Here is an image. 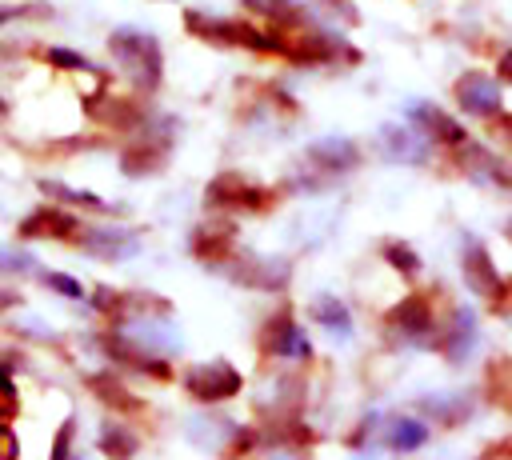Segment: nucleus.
Instances as JSON below:
<instances>
[{"label": "nucleus", "mask_w": 512, "mask_h": 460, "mask_svg": "<svg viewBox=\"0 0 512 460\" xmlns=\"http://www.w3.org/2000/svg\"><path fill=\"white\" fill-rule=\"evenodd\" d=\"M112 52H116V60L124 64V72L136 80V84H144V88H156L160 84V44L148 36V32H136V28H120V32H112Z\"/></svg>", "instance_id": "1"}, {"label": "nucleus", "mask_w": 512, "mask_h": 460, "mask_svg": "<svg viewBox=\"0 0 512 460\" xmlns=\"http://www.w3.org/2000/svg\"><path fill=\"white\" fill-rule=\"evenodd\" d=\"M188 392H192L196 400H204V404H212V400H228V396L240 392V372H236L232 364H224V360L196 364V368L188 372Z\"/></svg>", "instance_id": "2"}, {"label": "nucleus", "mask_w": 512, "mask_h": 460, "mask_svg": "<svg viewBox=\"0 0 512 460\" xmlns=\"http://www.w3.org/2000/svg\"><path fill=\"white\" fill-rule=\"evenodd\" d=\"M456 104L464 112H476V116H492L500 108V84L492 76H480V72H468L456 80Z\"/></svg>", "instance_id": "3"}, {"label": "nucleus", "mask_w": 512, "mask_h": 460, "mask_svg": "<svg viewBox=\"0 0 512 460\" xmlns=\"http://www.w3.org/2000/svg\"><path fill=\"white\" fill-rule=\"evenodd\" d=\"M208 200H212V204H232V208H268V204H264L268 192L256 188V184H248V180L236 176V172L216 176V180L208 184Z\"/></svg>", "instance_id": "4"}, {"label": "nucleus", "mask_w": 512, "mask_h": 460, "mask_svg": "<svg viewBox=\"0 0 512 460\" xmlns=\"http://www.w3.org/2000/svg\"><path fill=\"white\" fill-rule=\"evenodd\" d=\"M412 124L424 140H436V144H460L464 140V128L436 104H412Z\"/></svg>", "instance_id": "5"}, {"label": "nucleus", "mask_w": 512, "mask_h": 460, "mask_svg": "<svg viewBox=\"0 0 512 460\" xmlns=\"http://www.w3.org/2000/svg\"><path fill=\"white\" fill-rule=\"evenodd\" d=\"M464 276H468V288L476 296H484V300H496L500 296V276L492 272V260H488V252L480 244H468V252H464Z\"/></svg>", "instance_id": "6"}, {"label": "nucleus", "mask_w": 512, "mask_h": 460, "mask_svg": "<svg viewBox=\"0 0 512 460\" xmlns=\"http://www.w3.org/2000/svg\"><path fill=\"white\" fill-rule=\"evenodd\" d=\"M76 224H72V216L64 212V208H52V204H44V208H36L24 224H20V236H36V240H60L64 232H72Z\"/></svg>", "instance_id": "7"}, {"label": "nucleus", "mask_w": 512, "mask_h": 460, "mask_svg": "<svg viewBox=\"0 0 512 460\" xmlns=\"http://www.w3.org/2000/svg\"><path fill=\"white\" fill-rule=\"evenodd\" d=\"M188 248L204 264H224V256L232 252V228H200Z\"/></svg>", "instance_id": "8"}, {"label": "nucleus", "mask_w": 512, "mask_h": 460, "mask_svg": "<svg viewBox=\"0 0 512 460\" xmlns=\"http://www.w3.org/2000/svg\"><path fill=\"white\" fill-rule=\"evenodd\" d=\"M264 348L276 352V356H308V344L300 340V332H296V324H292L288 316H276V320L268 324Z\"/></svg>", "instance_id": "9"}, {"label": "nucleus", "mask_w": 512, "mask_h": 460, "mask_svg": "<svg viewBox=\"0 0 512 460\" xmlns=\"http://www.w3.org/2000/svg\"><path fill=\"white\" fill-rule=\"evenodd\" d=\"M424 424L412 420V416H388L384 420V444L396 448V452H408V448H420L424 444Z\"/></svg>", "instance_id": "10"}, {"label": "nucleus", "mask_w": 512, "mask_h": 460, "mask_svg": "<svg viewBox=\"0 0 512 460\" xmlns=\"http://www.w3.org/2000/svg\"><path fill=\"white\" fill-rule=\"evenodd\" d=\"M312 160L324 168V172H344L348 164H356V148L348 144V140H320L316 148H312Z\"/></svg>", "instance_id": "11"}, {"label": "nucleus", "mask_w": 512, "mask_h": 460, "mask_svg": "<svg viewBox=\"0 0 512 460\" xmlns=\"http://www.w3.org/2000/svg\"><path fill=\"white\" fill-rule=\"evenodd\" d=\"M92 236H96V240H88V244H84L92 256L116 260V256L136 252V236H132V232H92Z\"/></svg>", "instance_id": "12"}, {"label": "nucleus", "mask_w": 512, "mask_h": 460, "mask_svg": "<svg viewBox=\"0 0 512 460\" xmlns=\"http://www.w3.org/2000/svg\"><path fill=\"white\" fill-rule=\"evenodd\" d=\"M388 320L396 328H404V332H428V300L424 296H408Z\"/></svg>", "instance_id": "13"}, {"label": "nucleus", "mask_w": 512, "mask_h": 460, "mask_svg": "<svg viewBox=\"0 0 512 460\" xmlns=\"http://www.w3.org/2000/svg\"><path fill=\"white\" fill-rule=\"evenodd\" d=\"M416 136H420V132H388L384 152H388V156H404V160H424V148L412 144Z\"/></svg>", "instance_id": "14"}, {"label": "nucleus", "mask_w": 512, "mask_h": 460, "mask_svg": "<svg viewBox=\"0 0 512 460\" xmlns=\"http://www.w3.org/2000/svg\"><path fill=\"white\" fill-rule=\"evenodd\" d=\"M312 316H316L320 324H328L332 332H344V328H348V312H344V304H336V300H320V304L312 308Z\"/></svg>", "instance_id": "15"}, {"label": "nucleus", "mask_w": 512, "mask_h": 460, "mask_svg": "<svg viewBox=\"0 0 512 460\" xmlns=\"http://www.w3.org/2000/svg\"><path fill=\"white\" fill-rule=\"evenodd\" d=\"M384 256H388L400 272H416V268H420V256H416L408 244H400V240H388V244H384Z\"/></svg>", "instance_id": "16"}, {"label": "nucleus", "mask_w": 512, "mask_h": 460, "mask_svg": "<svg viewBox=\"0 0 512 460\" xmlns=\"http://www.w3.org/2000/svg\"><path fill=\"white\" fill-rule=\"evenodd\" d=\"M12 412H16V392H12L8 376H0V424H4Z\"/></svg>", "instance_id": "17"}, {"label": "nucleus", "mask_w": 512, "mask_h": 460, "mask_svg": "<svg viewBox=\"0 0 512 460\" xmlns=\"http://www.w3.org/2000/svg\"><path fill=\"white\" fill-rule=\"evenodd\" d=\"M52 280V288H60V292H72V296H80V284L76 280H68V276H48Z\"/></svg>", "instance_id": "18"}, {"label": "nucleus", "mask_w": 512, "mask_h": 460, "mask_svg": "<svg viewBox=\"0 0 512 460\" xmlns=\"http://www.w3.org/2000/svg\"><path fill=\"white\" fill-rule=\"evenodd\" d=\"M500 76H504V80H512V52L500 60Z\"/></svg>", "instance_id": "19"}, {"label": "nucleus", "mask_w": 512, "mask_h": 460, "mask_svg": "<svg viewBox=\"0 0 512 460\" xmlns=\"http://www.w3.org/2000/svg\"><path fill=\"white\" fill-rule=\"evenodd\" d=\"M8 16H12V8H0V24H4V20H8Z\"/></svg>", "instance_id": "20"}]
</instances>
